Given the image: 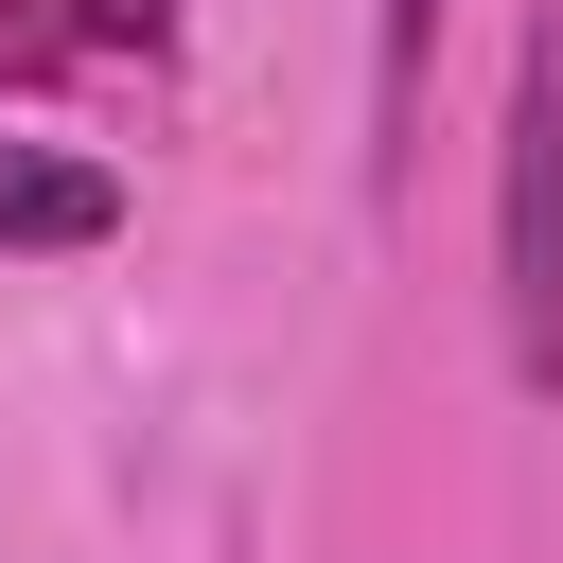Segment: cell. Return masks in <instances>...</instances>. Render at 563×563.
Listing matches in <instances>:
<instances>
[{"mask_svg": "<svg viewBox=\"0 0 563 563\" xmlns=\"http://www.w3.org/2000/svg\"><path fill=\"white\" fill-rule=\"evenodd\" d=\"M493 352L510 387H563V0L510 35L493 106Z\"/></svg>", "mask_w": 563, "mask_h": 563, "instance_id": "1", "label": "cell"}, {"mask_svg": "<svg viewBox=\"0 0 563 563\" xmlns=\"http://www.w3.org/2000/svg\"><path fill=\"white\" fill-rule=\"evenodd\" d=\"M123 229V176L70 158V141H0V246H106Z\"/></svg>", "mask_w": 563, "mask_h": 563, "instance_id": "2", "label": "cell"}, {"mask_svg": "<svg viewBox=\"0 0 563 563\" xmlns=\"http://www.w3.org/2000/svg\"><path fill=\"white\" fill-rule=\"evenodd\" d=\"M440 18H457V0H387V18H369V176H405V141H422V70H440Z\"/></svg>", "mask_w": 563, "mask_h": 563, "instance_id": "3", "label": "cell"}, {"mask_svg": "<svg viewBox=\"0 0 563 563\" xmlns=\"http://www.w3.org/2000/svg\"><path fill=\"white\" fill-rule=\"evenodd\" d=\"M88 35H106V53H158V35H176V0H88Z\"/></svg>", "mask_w": 563, "mask_h": 563, "instance_id": "4", "label": "cell"}]
</instances>
